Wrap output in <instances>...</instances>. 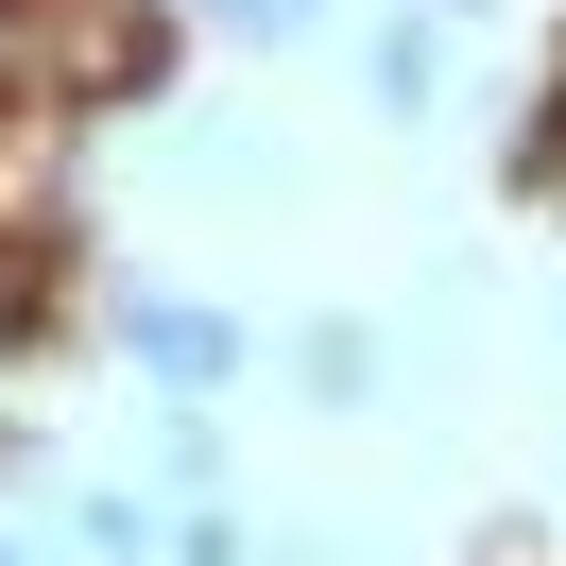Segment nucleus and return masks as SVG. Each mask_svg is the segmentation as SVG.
<instances>
[{"instance_id": "nucleus-4", "label": "nucleus", "mask_w": 566, "mask_h": 566, "mask_svg": "<svg viewBox=\"0 0 566 566\" xmlns=\"http://www.w3.org/2000/svg\"><path fill=\"white\" fill-rule=\"evenodd\" d=\"M292 378H310L326 412H360V395H378V344H360V326H310V344H292Z\"/></svg>"}, {"instance_id": "nucleus-7", "label": "nucleus", "mask_w": 566, "mask_h": 566, "mask_svg": "<svg viewBox=\"0 0 566 566\" xmlns=\"http://www.w3.org/2000/svg\"><path fill=\"white\" fill-rule=\"evenodd\" d=\"M223 35H258V52H275V35H310V0H223Z\"/></svg>"}, {"instance_id": "nucleus-2", "label": "nucleus", "mask_w": 566, "mask_h": 566, "mask_svg": "<svg viewBox=\"0 0 566 566\" xmlns=\"http://www.w3.org/2000/svg\"><path fill=\"white\" fill-rule=\"evenodd\" d=\"M138 360H155L172 395H207V378H241V326H223V310H172V292H155V310H138Z\"/></svg>"}, {"instance_id": "nucleus-6", "label": "nucleus", "mask_w": 566, "mask_h": 566, "mask_svg": "<svg viewBox=\"0 0 566 566\" xmlns=\"http://www.w3.org/2000/svg\"><path fill=\"white\" fill-rule=\"evenodd\" d=\"M447 86V35H378V104H429Z\"/></svg>"}, {"instance_id": "nucleus-1", "label": "nucleus", "mask_w": 566, "mask_h": 566, "mask_svg": "<svg viewBox=\"0 0 566 566\" xmlns=\"http://www.w3.org/2000/svg\"><path fill=\"white\" fill-rule=\"evenodd\" d=\"M35 52H52V104H155L172 86V18L155 0H35Z\"/></svg>"}, {"instance_id": "nucleus-3", "label": "nucleus", "mask_w": 566, "mask_h": 566, "mask_svg": "<svg viewBox=\"0 0 566 566\" xmlns=\"http://www.w3.org/2000/svg\"><path fill=\"white\" fill-rule=\"evenodd\" d=\"M52 549H70V566H138V549H155V515H138L120 481H86L70 515H52Z\"/></svg>"}, {"instance_id": "nucleus-5", "label": "nucleus", "mask_w": 566, "mask_h": 566, "mask_svg": "<svg viewBox=\"0 0 566 566\" xmlns=\"http://www.w3.org/2000/svg\"><path fill=\"white\" fill-rule=\"evenodd\" d=\"M172 566H258V532L223 515V497H189V515H172Z\"/></svg>"}]
</instances>
